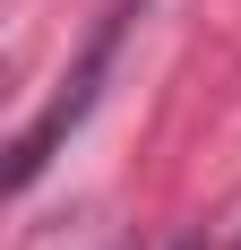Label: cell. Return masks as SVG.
Listing matches in <instances>:
<instances>
[{
	"label": "cell",
	"instance_id": "2",
	"mask_svg": "<svg viewBox=\"0 0 241 250\" xmlns=\"http://www.w3.org/2000/svg\"><path fill=\"white\" fill-rule=\"evenodd\" d=\"M172 250H198V242H172Z\"/></svg>",
	"mask_w": 241,
	"mask_h": 250
},
{
	"label": "cell",
	"instance_id": "1",
	"mask_svg": "<svg viewBox=\"0 0 241 250\" xmlns=\"http://www.w3.org/2000/svg\"><path fill=\"white\" fill-rule=\"evenodd\" d=\"M138 9H146V0H112V9L95 18V35H86V52H78L69 86H60V95L18 129V147H9V190H35V181H43V164L60 155V138L95 112V95H103V78H112V61H120V35L138 26Z\"/></svg>",
	"mask_w": 241,
	"mask_h": 250
}]
</instances>
